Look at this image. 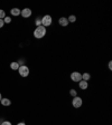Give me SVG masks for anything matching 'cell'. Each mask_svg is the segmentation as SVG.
Returning <instances> with one entry per match:
<instances>
[{
  "mask_svg": "<svg viewBox=\"0 0 112 125\" xmlns=\"http://www.w3.org/2000/svg\"><path fill=\"white\" fill-rule=\"evenodd\" d=\"M46 35V28L44 26H38L34 30V37L37 39H40Z\"/></svg>",
  "mask_w": 112,
  "mask_h": 125,
  "instance_id": "6da1fadb",
  "label": "cell"
},
{
  "mask_svg": "<svg viewBox=\"0 0 112 125\" xmlns=\"http://www.w3.org/2000/svg\"><path fill=\"white\" fill-rule=\"evenodd\" d=\"M52 22H53V18H52V16H50V15H45L42 18V26H44L45 28L50 26Z\"/></svg>",
  "mask_w": 112,
  "mask_h": 125,
  "instance_id": "7a4b0ae2",
  "label": "cell"
},
{
  "mask_svg": "<svg viewBox=\"0 0 112 125\" xmlns=\"http://www.w3.org/2000/svg\"><path fill=\"white\" fill-rule=\"evenodd\" d=\"M18 72H19V75H20L21 77H27V76L29 75V68L25 65L19 66Z\"/></svg>",
  "mask_w": 112,
  "mask_h": 125,
  "instance_id": "3957f363",
  "label": "cell"
},
{
  "mask_svg": "<svg viewBox=\"0 0 112 125\" xmlns=\"http://www.w3.org/2000/svg\"><path fill=\"white\" fill-rule=\"evenodd\" d=\"M82 104H83V101H82V98L80 96L73 97V101H72V105H73V107H75V108H80V107L82 106Z\"/></svg>",
  "mask_w": 112,
  "mask_h": 125,
  "instance_id": "277c9868",
  "label": "cell"
},
{
  "mask_svg": "<svg viewBox=\"0 0 112 125\" xmlns=\"http://www.w3.org/2000/svg\"><path fill=\"white\" fill-rule=\"evenodd\" d=\"M71 79L73 82H80L82 81V74L81 73H78V72H73V73L71 74Z\"/></svg>",
  "mask_w": 112,
  "mask_h": 125,
  "instance_id": "5b68a950",
  "label": "cell"
},
{
  "mask_svg": "<svg viewBox=\"0 0 112 125\" xmlns=\"http://www.w3.org/2000/svg\"><path fill=\"white\" fill-rule=\"evenodd\" d=\"M20 15L23 16L24 18H29L31 16V10L29 9V8H25V9H23L20 12Z\"/></svg>",
  "mask_w": 112,
  "mask_h": 125,
  "instance_id": "8992f818",
  "label": "cell"
},
{
  "mask_svg": "<svg viewBox=\"0 0 112 125\" xmlns=\"http://www.w3.org/2000/svg\"><path fill=\"white\" fill-rule=\"evenodd\" d=\"M58 23H60L62 27H66L70 22H68V20H67L66 17H61V18L58 19Z\"/></svg>",
  "mask_w": 112,
  "mask_h": 125,
  "instance_id": "52a82bcc",
  "label": "cell"
},
{
  "mask_svg": "<svg viewBox=\"0 0 112 125\" xmlns=\"http://www.w3.org/2000/svg\"><path fill=\"white\" fill-rule=\"evenodd\" d=\"M78 86H80V88L81 89H87L89 87V83L85 81H80L78 82Z\"/></svg>",
  "mask_w": 112,
  "mask_h": 125,
  "instance_id": "ba28073f",
  "label": "cell"
},
{
  "mask_svg": "<svg viewBox=\"0 0 112 125\" xmlns=\"http://www.w3.org/2000/svg\"><path fill=\"white\" fill-rule=\"evenodd\" d=\"M10 12H11V15L12 16H19L20 15V12H21V10L20 9H18V8H12L10 10Z\"/></svg>",
  "mask_w": 112,
  "mask_h": 125,
  "instance_id": "9c48e42d",
  "label": "cell"
},
{
  "mask_svg": "<svg viewBox=\"0 0 112 125\" xmlns=\"http://www.w3.org/2000/svg\"><path fill=\"white\" fill-rule=\"evenodd\" d=\"M10 68H11V69H13V70H18V68H19V62H12L10 64Z\"/></svg>",
  "mask_w": 112,
  "mask_h": 125,
  "instance_id": "30bf717a",
  "label": "cell"
},
{
  "mask_svg": "<svg viewBox=\"0 0 112 125\" xmlns=\"http://www.w3.org/2000/svg\"><path fill=\"white\" fill-rule=\"evenodd\" d=\"M1 104H2L3 106H9V105L11 104V102L9 98H2L1 99Z\"/></svg>",
  "mask_w": 112,
  "mask_h": 125,
  "instance_id": "8fae6325",
  "label": "cell"
},
{
  "mask_svg": "<svg viewBox=\"0 0 112 125\" xmlns=\"http://www.w3.org/2000/svg\"><path fill=\"white\" fill-rule=\"evenodd\" d=\"M91 78V75H90L89 73H84V74H82V81H85V82H87Z\"/></svg>",
  "mask_w": 112,
  "mask_h": 125,
  "instance_id": "7c38bea8",
  "label": "cell"
},
{
  "mask_svg": "<svg viewBox=\"0 0 112 125\" xmlns=\"http://www.w3.org/2000/svg\"><path fill=\"white\" fill-rule=\"evenodd\" d=\"M67 20H68V22H75V21H76V17L74 15H71L70 17L67 18Z\"/></svg>",
  "mask_w": 112,
  "mask_h": 125,
  "instance_id": "4fadbf2b",
  "label": "cell"
},
{
  "mask_svg": "<svg viewBox=\"0 0 112 125\" xmlns=\"http://www.w3.org/2000/svg\"><path fill=\"white\" fill-rule=\"evenodd\" d=\"M70 95L71 96H73V97H75V96H77V92H76L75 89H70Z\"/></svg>",
  "mask_w": 112,
  "mask_h": 125,
  "instance_id": "5bb4252c",
  "label": "cell"
},
{
  "mask_svg": "<svg viewBox=\"0 0 112 125\" xmlns=\"http://www.w3.org/2000/svg\"><path fill=\"white\" fill-rule=\"evenodd\" d=\"M35 23H36V27L42 26V18H37L36 20H35Z\"/></svg>",
  "mask_w": 112,
  "mask_h": 125,
  "instance_id": "9a60e30c",
  "label": "cell"
},
{
  "mask_svg": "<svg viewBox=\"0 0 112 125\" xmlns=\"http://www.w3.org/2000/svg\"><path fill=\"white\" fill-rule=\"evenodd\" d=\"M5 17H6V12H5V10L0 9V19H3Z\"/></svg>",
  "mask_w": 112,
  "mask_h": 125,
  "instance_id": "2e32d148",
  "label": "cell"
},
{
  "mask_svg": "<svg viewBox=\"0 0 112 125\" xmlns=\"http://www.w3.org/2000/svg\"><path fill=\"white\" fill-rule=\"evenodd\" d=\"M3 22L5 23H10L11 22V18L10 17H5V18H3Z\"/></svg>",
  "mask_w": 112,
  "mask_h": 125,
  "instance_id": "e0dca14e",
  "label": "cell"
},
{
  "mask_svg": "<svg viewBox=\"0 0 112 125\" xmlns=\"http://www.w3.org/2000/svg\"><path fill=\"white\" fill-rule=\"evenodd\" d=\"M1 125H11V123L9 122V121H5V122H2Z\"/></svg>",
  "mask_w": 112,
  "mask_h": 125,
  "instance_id": "ac0fdd59",
  "label": "cell"
},
{
  "mask_svg": "<svg viewBox=\"0 0 112 125\" xmlns=\"http://www.w3.org/2000/svg\"><path fill=\"white\" fill-rule=\"evenodd\" d=\"M3 25H5V22H3V19H0V28H2Z\"/></svg>",
  "mask_w": 112,
  "mask_h": 125,
  "instance_id": "d6986e66",
  "label": "cell"
},
{
  "mask_svg": "<svg viewBox=\"0 0 112 125\" xmlns=\"http://www.w3.org/2000/svg\"><path fill=\"white\" fill-rule=\"evenodd\" d=\"M109 69H110V70L112 69V62H111V60L109 62Z\"/></svg>",
  "mask_w": 112,
  "mask_h": 125,
  "instance_id": "ffe728a7",
  "label": "cell"
},
{
  "mask_svg": "<svg viewBox=\"0 0 112 125\" xmlns=\"http://www.w3.org/2000/svg\"><path fill=\"white\" fill-rule=\"evenodd\" d=\"M17 125H26V124H25V123H24V122H20V123H18V124H17Z\"/></svg>",
  "mask_w": 112,
  "mask_h": 125,
  "instance_id": "44dd1931",
  "label": "cell"
},
{
  "mask_svg": "<svg viewBox=\"0 0 112 125\" xmlns=\"http://www.w3.org/2000/svg\"><path fill=\"white\" fill-rule=\"evenodd\" d=\"M1 99H2V95H1V93H0V102H1Z\"/></svg>",
  "mask_w": 112,
  "mask_h": 125,
  "instance_id": "7402d4cb",
  "label": "cell"
}]
</instances>
